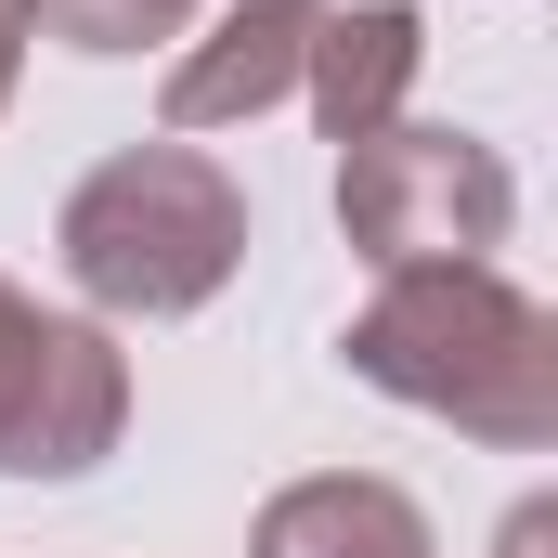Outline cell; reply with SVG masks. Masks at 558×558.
<instances>
[{
  "label": "cell",
  "mask_w": 558,
  "mask_h": 558,
  "mask_svg": "<svg viewBox=\"0 0 558 558\" xmlns=\"http://www.w3.org/2000/svg\"><path fill=\"white\" fill-rule=\"evenodd\" d=\"M338 364L416 416L468 428L494 454H546L558 441V312L494 260H428L377 274V299L338 325Z\"/></svg>",
  "instance_id": "6da1fadb"
},
{
  "label": "cell",
  "mask_w": 558,
  "mask_h": 558,
  "mask_svg": "<svg viewBox=\"0 0 558 558\" xmlns=\"http://www.w3.org/2000/svg\"><path fill=\"white\" fill-rule=\"evenodd\" d=\"M52 260L65 286L92 299V312H131V325H182V312H208L234 260H247V182L208 156V143H131V156H105L78 195H65V221H52Z\"/></svg>",
  "instance_id": "7a4b0ae2"
},
{
  "label": "cell",
  "mask_w": 558,
  "mask_h": 558,
  "mask_svg": "<svg viewBox=\"0 0 558 558\" xmlns=\"http://www.w3.org/2000/svg\"><path fill=\"white\" fill-rule=\"evenodd\" d=\"M338 234L377 274H428V260H494L520 234V169L454 118H390V131L338 143Z\"/></svg>",
  "instance_id": "3957f363"
},
{
  "label": "cell",
  "mask_w": 558,
  "mask_h": 558,
  "mask_svg": "<svg viewBox=\"0 0 558 558\" xmlns=\"http://www.w3.org/2000/svg\"><path fill=\"white\" fill-rule=\"evenodd\" d=\"M131 428V351L0 274V481H92Z\"/></svg>",
  "instance_id": "277c9868"
},
{
  "label": "cell",
  "mask_w": 558,
  "mask_h": 558,
  "mask_svg": "<svg viewBox=\"0 0 558 558\" xmlns=\"http://www.w3.org/2000/svg\"><path fill=\"white\" fill-rule=\"evenodd\" d=\"M312 13L325 0H234L221 26H195L156 78V131L195 143V131H234V118H274L299 105V65H312Z\"/></svg>",
  "instance_id": "5b68a950"
},
{
  "label": "cell",
  "mask_w": 558,
  "mask_h": 558,
  "mask_svg": "<svg viewBox=\"0 0 558 558\" xmlns=\"http://www.w3.org/2000/svg\"><path fill=\"white\" fill-rule=\"evenodd\" d=\"M428 65V13L416 0H351V13H312V65H299V105L325 118V143H364L403 118Z\"/></svg>",
  "instance_id": "8992f818"
},
{
  "label": "cell",
  "mask_w": 558,
  "mask_h": 558,
  "mask_svg": "<svg viewBox=\"0 0 558 558\" xmlns=\"http://www.w3.org/2000/svg\"><path fill=\"white\" fill-rule=\"evenodd\" d=\"M247 558H441V533H428V507L403 494V481L325 468V481H286L274 507H260Z\"/></svg>",
  "instance_id": "52a82bcc"
},
{
  "label": "cell",
  "mask_w": 558,
  "mask_h": 558,
  "mask_svg": "<svg viewBox=\"0 0 558 558\" xmlns=\"http://www.w3.org/2000/svg\"><path fill=\"white\" fill-rule=\"evenodd\" d=\"M195 13H208V0H26V26H52V39L92 52V65H131L156 39H195Z\"/></svg>",
  "instance_id": "ba28073f"
},
{
  "label": "cell",
  "mask_w": 558,
  "mask_h": 558,
  "mask_svg": "<svg viewBox=\"0 0 558 558\" xmlns=\"http://www.w3.org/2000/svg\"><path fill=\"white\" fill-rule=\"evenodd\" d=\"M26 39H39V26H26V0H0V105H13V78H26Z\"/></svg>",
  "instance_id": "9c48e42d"
}]
</instances>
